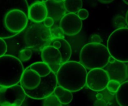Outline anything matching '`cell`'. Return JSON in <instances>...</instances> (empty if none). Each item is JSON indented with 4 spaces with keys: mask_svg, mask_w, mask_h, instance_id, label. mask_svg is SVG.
<instances>
[{
    "mask_svg": "<svg viewBox=\"0 0 128 106\" xmlns=\"http://www.w3.org/2000/svg\"><path fill=\"white\" fill-rule=\"evenodd\" d=\"M8 50V45L5 40L0 38V57L6 54Z\"/></svg>",
    "mask_w": 128,
    "mask_h": 106,
    "instance_id": "cell-20",
    "label": "cell"
},
{
    "mask_svg": "<svg viewBox=\"0 0 128 106\" xmlns=\"http://www.w3.org/2000/svg\"><path fill=\"white\" fill-rule=\"evenodd\" d=\"M52 94L54 95L60 103L63 105L70 104L73 99V94L71 91L59 86L55 88Z\"/></svg>",
    "mask_w": 128,
    "mask_h": 106,
    "instance_id": "cell-14",
    "label": "cell"
},
{
    "mask_svg": "<svg viewBox=\"0 0 128 106\" xmlns=\"http://www.w3.org/2000/svg\"><path fill=\"white\" fill-rule=\"evenodd\" d=\"M87 73V70L80 62L68 61L56 72L58 84L71 93L79 91L86 86Z\"/></svg>",
    "mask_w": 128,
    "mask_h": 106,
    "instance_id": "cell-3",
    "label": "cell"
},
{
    "mask_svg": "<svg viewBox=\"0 0 128 106\" xmlns=\"http://www.w3.org/2000/svg\"><path fill=\"white\" fill-rule=\"evenodd\" d=\"M110 80H115L122 83L128 81V65L127 63L115 61L110 62L106 67Z\"/></svg>",
    "mask_w": 128,
    "mask_h": 106,
    "instance_id": "cell-12",
    "label": "cell"
},
{
    "mask_svg": "<svg viewBox=\"0 0 128 106\" xmlns=\"http://www.w3.org/2000/svg\"><path fill=\"white\" fill-rule=\"evenodd\" d=\"M60 29L63 34L68 36H74L81 32L82 22L76 14H65L60 21Z\"/></svg>",
    "mask_w": 128,
    "mask_h": 106,
    "instance_id": "cell-11",
    "label": "cell"
},
{
    "mask_svg": "<svg viewBox=\"0 0 128 106\" xmlns=\"http://www.w3.org/2000/svg\"><path fill=\"white\" fill-rule=\"evenodd\" d=\"M31 55L32 51L28 48H26L20 52V59L23 61H27L31 57Z\"/></svg>",
    "mask_w": 128,
    "mask_h": 106,
    "instance_id": "cell-19",
    "label": "cell"
},
{
    "mask_svg": "<svg viewBox=\"0 0 128 106\" xmlns=\"http://www.w3.org/2000/svg\"><path fill=\"white\" fill-rule=\"evenodd\" d=\"M72 55L70 43L62 37H52L41 49L43 63L56 74L61 65L68 62Z\"/></svg>",
    "mask_w": 128,
    "mask_h": 106,
    "instance_id": "cell-2",
    "label": "cell"
},
{
    "mask_svg": "<svg viewBox=\"0 0 128 106\" xmlns=\"http://www.w3.org/2000/svg\"><path fill=\"white\" fill-rule=\"evenodd\" d=\"M77 16L81 21L85 20L88 17L89 12L86 9L82 8L77 12Z\"/></svg>",
    "mask_w": 128,
    "mask_h": 106,
    "instance_id": "cell-21",
    "label": "cell"
},
{
    "mask_svg": "<svg viewBox=\"0 0 128 106\" xmlns=\"http://www.w3.org/2000/svg\"><path fill=\"white\" fill-rule=\"evenodd\" d=\"M48 16V7L43 1H36L29 6L28 18L32 23H42Z\"/></svg>",
    "mask_w": 128,
    "mask_h": 106,
    "instance_id": "cell-13",
    "label": "cell"
},
{
    "mask_svg": "<svg viewBox=\"0 0 128 106\" xmlns=\"http://www.w3.org/2000/svg\"><path fill=\"white\" fill-rule=\"evenodd\" d=\"M64 9L68 13L78 12L82 7V1L81 0H68L62 1Z\"/></svg>",
    "mask_w": 128,
    "mask_h": 106,
    "instance_id": "cell-16",
    "label": "cell"
},
{
    "mask_svg": "<svg viewBox=\"0 0 128 106\" xmlns=\"http://www.w3.org/2000/svg\"><path fill=\"white\" fill-rule=\"evenodd\" d=\"M26 95L19 84L0 88V106H21Z\"/></svg>",
    "mask_w": 128,
    "mask_h": 106,
    "instance_id": "cell-9",
    "label": "cell"
},
{
    "mask_svg": "<svg viewBox=\"0 0 128 106\" xmlns=\"http://www.w3.org/2000/svg\"><path fill=\"white\" fill-rule=\"evenodd\" d=\"M25 29L24 40L28 48L43 47L52 38L51 30L42 23H32Z\"/></svg>",
    "mask_w": 128,
    "mask_h": 106,
    "instance_id": "cell-7",
    "label": "cell"
},
{
    "mask_svg": "<svg viewBox=\"0 0 128 106\" xmlns=\"http://www.w3.org/2000/svg\"><path fill=\"white\" fill-rule=\"evenodd\" d=\"M54 24V19L50 16H48L42 22V24L44 25V26L48 29L52 27Z\"/></svg>",
    "mask_w": 128,
    "mask_h": 106,
    "instance_id": "cell-22",
    "label": "cell"
},
{
    "mask_svg": "<svg viewBox=\"0 0 128 106\" xmlns=\"http://www.w3.org/2000/svg\"><path fill=\"white\" fill-rule=\"evenodd\" d=\"M91 43H100L101 42V38L99 37L98 35H94L92 36L91 37Z\"/></svg>",
    "mask_w": 128,
    "mask_h": 106,
    "instance_id": "cell-24",
    "label": "cell"
},
{
    "mask_svg": "<svg viewBox=\"0 0 128 106\" xmlns=\"http://www.w3.org/2000/svg\"><path fill=\"white\" fill-rule=\"evenodd\" d=\"M121 83L115 80H110L106 88L111 93H116L120 88Z\"/></svg>",
    "mask_w": 128,
    "mask_h": 106,
    "instance_id": "cell-18",
    "label": "cell"
},
{
    "mask_svg": "<svg viewBox=\"0 0 128 106\" xmlns=\"http://www.w3.org/2000/svg\"><path fill=\"white\" fill-rule=\"evenodd\" d=\"M28 3L25 0H0V38L4 39L13 37L5 27V20L12 9L28 10Z\"/></svg>",
    "mask_w": 128,
    "mask_h": 106,
    "instance_id": "cell-8",
    "label": "cell"
},
{
    "mask_svg": "<svg viewBox=\"0 0 128 106\" xmlns=\"http://www.w3.org/2000/svg\"><path fill=\"white\" fill-rule=\"evenodd\" d=\"M116 98L120 106H128V81L121 83L120 88L116 93Z\"/></svg>",
    "mask_w": 128,
    "mask_h": 106,
    "instance_id": "cell-15",
    "label": "cell"
},
{
    "mask_svg": "<svg viewBox=\"0 0 128 106\" xmlns=\"http://www.w3.org/2000/svg\"><path fill=\"white\" fill-rule=\"evenodd\" d=\"M93 106H107V103L104 100L98 99L94 104Z\"/></svg>",
    "mask_w": 128,
    "mask_h": 106,
    "instance_id": "cell-23",
    "label": "cell"
},
{
    "mask_svg": "<svg viewBox=\"0 0 128 106\" xmlns=\"http://www.w3.org/2000/svg\"><path fill=\"white\" fill-rule=\"evenodd\" d=\"M110 57L115 61L128 62V29L121 27L110 34L106 46Z\"/></svg>",
    "mask_w": 128,
    "mask_h": 106,
    "instance_id": "cell-6",
    "label": "cell"
},
{
    "mask_svg": "<svg viewBox=\"0 0 128 106\" xmlns=\"http://www.w3.org/2000/svg\"><path fill=\"white\" fill-rule=\"evenodd\" d=\"M21 61L11 55L0 57V87H10L18 84L23 74Z\"/></svg>",
    "mask_w": 128,
    "mask_h": 106,
    "instance_id": "cell-5",
    "label": "cell"
},
{
    "mask_svg": "<svg viewBox=\"0 0 128 106\" xmlns=\"http://www.w3.org/2000/svg\"><path fill=\"white\" fill-rule=\"evenodd\" d=\"M110 81L107 72L104 69H94L87 73L86 85L93 91H101L106 88Z\"/></svg>",
    "mask_w": 128,
    "mask_h": 106,
    "instance_id": "cell-10",
    "label": "cell"
},
{
    "mask_svg": "<svg viewBox=\"0 0 128 106\" xmlns=\"http://www.w3.org/2000/svg\"><path fill=\"white\" fill-rule=\"evenodd\" d=\"M42 106H61L62 104L60 103L58 99L53 94L49 96L47 98L42 99Z\"/></svg>",
    "mask_w": 128,
    "mask_h": 106,
    "instance_id": "cell-17",
    "label": "cell"
},
{
    "mask_svg": "<svg viewBox=\"0 0 128 106\" xmlns=\"http://www.w3.org/2000/svg\"><path fill=\"white\" fill-rule=\"evenodd\" d=\"M110 55L105 45L100 43H89L81 48L80 63L86 69H104L110 61Z\"/></svg>",
    "mask_w": 128,
    "mask_h": 106,
    "instance_id": "cell-4",
    "label": "cell"
},
{
    "mask_svg": "<svg viewBox=\"0 0 128 106\" xmlns=\"http://www.w3.org/2000/svg\"><path fill=\"white\" fill-rule=\"evenodd\" d=\"M20 86L29 98L42 100L58 86L56 74L43 62H36L24 69Z\"/></svg>",
    "mask_w": 128,
    "mask_h": 106,
    "instance_id": "cell-1",
    "label": "cell"
}]
</instances>
